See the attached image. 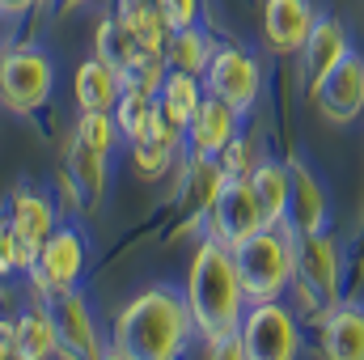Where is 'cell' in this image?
Listing matches in <instances>:
<instances>
[{
  "label": "cell",
  "instance_id": "6da1fadb",
  "mask_svg": "<svg viewBox=\"0 0 364 360\" xmlns=\"http://www.w3.org/2000/svg\"><path fill=\"white\" fill-rule=\"evenodd\" d=\"M186 309L195 322V335L212 348L220 339H233L242 331L246 318V292L237 280L233 250L225 242H216L212 233L195 246L191 268H186Z\"/></svg>",
  "mask_w": 364,
  "mask_h": 360
},
{
  "label": "cell",
  "instance_id": "7a4b0ae2",
  "mask_svg": "<svg viewBox=\"0 0 364 360\" xmlns=\"http://www.w3.org/2000/svg\"><path fill=\"white\" fill-rule=\"evenodd\" d=\"M191 339L195 322L186 297L166 284L136 292L114 318V348L132 360H182Z\"/></svg>",
  "mask_w": 364,
  "mask_h": 360
},
{
  "label": "cell",
  "instance_id": "3957f363",
  "mask_svg": "<svg viewBox=\"0 0 364 360\" xmlns=\"http://www.w3.org/2000/svg\"><path fill=\"white\" fill-rule=\"evenodd\" d=\"M237 280L246 301H279L292 288V263H296V246H292V229L288 225H267L259 229L250 242H242L233 250Z\"/></svg>",
  "mask_w": 364,
  "mask_h": 360
},
{
  "label": "cell",
  "instance_id": "277c9868",
  "mask_svg": "<svg viewBox=\"0 0 364 360\" xmlns=\"http://www.w3.org/2000/svg\"><path fill=\"white\" fill-rule=\"evenodd\" d=\"M296 246V263H292V292L301 297L305 309L322 314L335 301H343V263H339V246L326 233H292Z\"/></svg>",
  "mask_w": 364,
  "mask_h": 360
},
{
  "label": "cell",
  "instance_id": "5b68a950",
  "mask_svg": "<svg viewBox=\"0 0 364 360\" xmlns=\"http://www.w3.org/2000/svg\"><path fill=\"white\" fill-rule=\"evenodd\" d=\"M55 90V64L34 51V47H17L0 55V106L13 115H30L38 106H47V97Z\"/></svg>",
  "mask_w": 364,
  "mask_h": 360
},
{
  "label": "cell",
  "instance_id": "8992f818",
  "mask_svg": "<svg viewBox=\"0 0 364 360\" xmlns=\"http://www.w3.org/2000/svg\"><path fill=\"white\" fill-rule=\"evenodd\" d=\"M242 348L250 360H296L301 356V327L288 305L279 301H250L242 318Z\"/></svg>",
  "mask_w": 364,
  "mask_h": 360
},
{
  "label": "cell",
  "instance_id": "52a82bcc",
  "mask_svg": "<svg viewBox=\"0 0 364 360\" xmlns=\"http://www.w3.org/2000/svg\"><path fill=\"white\" fill-rule=\"evenodd\" d=\"M43 309L55 327V352L64 360H102V335L93 327V314L77 288L43 292Z\"/></svg>",
  "mask_w": 364,
  "mask_h": 360
},
{
  "label": "cell",
  "instance_id": "ba28073f",
  "mask_svg": "<svg viewBox=\"0 0 364 360\" xmlns=\"http://www.w3.org/2000/svg\"><path fill=\"white\" fill-rule=\"evenodd\" d=\"M208 225H212V238L225 242L229 250H237V246L250 242L259 229H267L263 203H259L250 179H229L225 182V191H220L216 203L208 208Z\"/></svg>",
  "mask_w": 364,
  "mask_h": 360
},
{
  "label": "cell",
  "instance_id": "9c48e42d",
  "mask_svg": "<svg viewBox=\"0 0 364 360\" xmlns=\"http://www.w3.org/2000/svg\"><path fill=\"white\" fill-rule=\"evenodd\" d=\"M203 85H208L212 97H220V102H229L233 110L246 115V110H255V102L263 93V68L242 47H216V55L203 73Z\"/></svg>",
  "mask_w": 364,
  "mask_h": 360
},
{
  "label": "cell",
  "instance_id": "30bf717a",
  "mask_svg": "<svg viewBox=\"0 0 364 360\" xmlns=\"http://www.w3.org/2000/svg\"><path fill=\"white\" fill-rule=\"evenodd\" d=\"M309 97H314V106H318V115H322L326 123H335V127L356 123L364 115V60L356 51H348V55L322 77V85L309 93Z\"/></svg>",
  "mask_w": 364,
  "mask_h": 360
},
{
  "label": "cell",
  "instance_id": "8fae6325",
  "mask_svg": "<svg viewBox=\"0 0 364 360\" xmlns=\"http://www.w3.org/2000/svg\"><path fill=\"white\" fill-rule=\"evenodd\" d=\"M38 292H60V288H77L85 275V242L73 225H55V233L43 242L38 263L30 268Z\"/></svg>",
  "mask_w": 364,
  "mask_h": 360
},
{
  "label": "cell",
  "instance_id": "7c38bea8",
  "mask_svg": "<svg viewBox=\"0 0 364 360\" xmlns=\"http://www.w3.org/2000/svg\"><path fill=\"white\" fill-rule=\"evenodd\" d=\"M9 229H13V238H17V246H21V268L30 271L38 263L43 242L55 233V208H51V199H47L43 191H30V186L13 191Z\"/></svg>",
  "mask_w": 364,
  "mask_h": 360
},
{
  "label": "cell",
  "instance_id": "4fadbf2b",
  "mask_svg": "<svg viewBox=\"0 0 364 360\" xmlns=\"http://www.w3.org/2000/svg\"><path fill=\"white\" fill-rule=\"evenodd\" d=\"M288 179H292V191H288V229L301 238V233H326L331 225V203H326V191L322 182L314 179V170L305 162H288Z\"/></svg>",
  "mask_w": 364,
  "mask_h": 360
},
{
  "label": "cell",
  "instance_id": "5bb4252c",
  "mask_svg": "<svg viewBox=\"0 0 364 360\" xmlns=\"http://www.w3.org/2000/svg\"><path fill=\"white\" fill-rule=\"evenodd\" d=\"M314 21L318 13L309 0H267L263 4V38L275 55H301Z\"/></svg>",
  "mask_w": 364,
  "mask_h": 360
},
{
  "label": "cell",
  "instance_id": "9a60e30c",
  "mask_svg": "<svg viewBox=\"0 0 364 360\" xmlns=\"http://www.w3.org/2000/svg\"><path fill=\"white\" fill-rule=\"evenodd\" d=\"M352 51V38L343 30V21L335 17H318L314 30H309V43L301 47V90L314 93L322 85V77Z\"/></svg>",
  "mask_w": 364,
  "mask_h": 360
},
{
  "label": "cell",
  "instance_id": "2e32d148",
  "mask_svg": "<svg viewBox=\"0 0 364 360\" xmlns=\"http://www.w3.org/2000/svg\"><path fill=\"white\" fill-rule=\"evenodd\" d=\"M322 360H364V305L335 301L318 318Z\"/></svg>",
  "mask_w": 364,
  "mask_h": 360
},
{
  "label": "cell",
  "instance_id": "e0dca14e",
  "mask_svg": "<svg viewBox=\"0 0 364 360\" xmlns=\"http://www.w3.org/2000/svg\"><path fill=\"white\" fill-rule=\"evenodd\" d=\"M242 136V110H233L229 102L203 93V106L199 115L191 119L186 127V140H191V157H220L229 140Z\"/></svg>",
  "mask_w": 364,
  "mask_h": 360
},
{
  "label": "cell",
  "instance_id": "ac0fdd59",
  "mask_svg": "<svg viewBox=\"0 0 364 360\" xmlns=\"http://www.w3.org/2000/svg\"><path fill=\"white\" fill-rule=\"evenodd\" d=\"M178 144H182V132L174 123H166V115L157 110L153 123L144 127L140 140H132V166H136V179L144 182H157L166 179L178 162Z\"/></svg>",
  "mask_w": 364,
  "mask_h": 360
},
{
  "label": "cell",
  "instance_id": "d6986e66",
  "mask_svg": "<svg viewBox=\"0 0 364 360\" xmlns=\"http://www.w3.org/2000/svg\"><path fill=\"white\" fill-rule=\"evenodd\" d=\"M64 182L73 186V195H77L81 208H97L102 195H106V182H110V174H106V153H97L81 136H73L68 140V153H64Z\"/></svg>",
  "mask_w": 364,
  "mask_h": 360
},
{
  "label": "cell",
  "instance_id": "ffe728a7",
  "mask_svg": "<svg viewBox=\"0 0 364 360\" xmlns=\"http://www.w3.org/2000/svg\"><path fill=\"white\" fill-rule=\"evenodd\" d=\"M73 93H77V106H81V110L114 115V106H119V97H123V81H119V73H114L106 60L90 55V60L77 68V77H73Z\"/></svg>",
  "mask_w": 364,
  "mask_h": 360
},
{
  "label": "cell",
  "instance_id": "44dd1931",
  "mask_svg": "<svg viewBox=\"0 0 364 360\" xmlns=\"http://www.w3.org/2000/svg\"><path fill=\"white\" fill-rule=\"evenodd\" d=\"M140 47L149 51H161L166 55V43H170V26L157 9V0H114V13H110Z\"/></svg>",
  "mask_w": 364,
  "mask_h": 360
},
{
  "label": "cell",
  "instance_id": "7402d4cb",
  "mask_svg": "<svg viewBox=\"0 0 364 360\" xmlns=\"http://www.w3.org/2000/svg\"><path fill=\"white\" fill-rule=\"evenodd\" d=\"M199 81H203V77H191V73L170 68L166 81H161V90H157V110L166 115V123L178 127L182 136H186L191 119H195L199 106H203V85H199Z\"/></svg>",
  "mask_w": 364,
  "mask_h": 360
},
{
  "label": "cell",
  "instance_id": "603a6c76",
  "mask_svg": "<svg viewBox=\"0 0 364 360\" xmlns=\"http://www.w3.org/2000/svg\"><path fill=\"white\" fill-rule=\"evenodd\" d=\"M259 203H263V216L267 225H284L288 221V191H292V179H288V162H275V157H259L255 170L246 174Z\"/></svg>",
  "mask_w": 364,
  "mask_h": 360
},
{
  "label": "cell",
  "instance_id": "cb8c5ba5",
  "mask_svg": "<svg viewBox=\"0 0 364 360\" xmlns=\"http://www.w3.org/2000/svg\"><path fill=\"white\" fill-rule=\"evenodd\" d=\"M212 55H216V43H212L208 30H195V26L170 30V43H166V64L170 68L191 73V77H203L208 64H212Z\"/></svg>",
  "mask_w": 364,
  "mask_h": 360
},
{
  "label": "cell",
  "instance_id": "d4e9b609",
  "mask_svg": "<svg viewBox=\"0 0 364 360\" xmlns=\"http://www.w3.org/2000/svg\"><path fill=\"white\" fill-rule=\"evenodd\" d=\"M13 339L21 360H51L55 356V327L47 318V309H26L13 322Z\"/></svg>",
  "mask_w": 364,
  "mask_h": 360
},
{
  "label": "cell",
  "instance_id": "484cf974",
  "mask_svg": "<svg viewBox=\"0 0 364 360\" xmlns=\"http://www.w3.org/2000/svg\"><path fill=\"white\" fill-rule=\"evenodd\" d=\"M153 115H157V97L140 93V90H123L119 106H114V123H119V132H123L127 144L144 136V127L153 123Z\"/></svg>",
  "mask_w": 364,
  "mask_h": 360
},
{
  "label": "cell",
  "instance_id": "4316f807",
  "mask_svg": "<svg viewBox=\"0 0 364 360\" xmlns=\"http://www.w3.org/2000/svg\"><path fill=\"white\" fill-rule=\"evenodd\" d=\"M73 136H81L90 149L97 153H114L119 149V140H123V132H119V123H114V115H102V110H81V119H77V132Z\"/></svg>",
  "mask_w": 364,
  "mask_h": 360
},
{
  "label": "cell",
  "instance_id": "83f0119b",
  "mask_svg": "<svg viewBox=\"0 0 364 360\" xmlns=\"http://www.w3.org/2000/svg\"><path fill=\"white\" fill-rule=\"evenodd\" d=\"M216 162H220V170H225L229 179H246V174L255 170V162H259V157H255V144H250L246 136H237V140H229V144H225V153H220Z\"/></svg>",
  "mask_w": 364,
  "mask_h": 360
},
{
  "label": "cell",
  "instance_id": "f1b7e54d",
  "mask_svg": "<svg viewBox=\"0 0 364 360\" xmlns=\"http://www.w3.org/2000/svg\"><path fill=\"white\" fill-rule=\"evenodd\" d=\"M157 9H161L170 30H186L199 21V0H157Z\"/></svg>",
  "mask_w": 364,
  "mask_h": 360
},
{
  "label": "cell",
  "instance_id": "f546056e",
  "mask_svg": "<svg viewBox=\"0 0 364 360\" xmlns=\"http://www.w3.org/2000/svg\"><path fill=\"white\" fill-rule=\"evenodd\" d=\"M13 271H26L21 268V246H17L9 221H0V280H9Z\"/></svg>",
  "mask_w": 364,
  "mask_h": 360
},
{
  "label": "cell",
  "instance_id": "4dcf8cb0",
  "mask_svg": "<svg viewBox=\"0 0 364 360\" xmlns=\"http://www.w3.org/2000/svg\"><path fill=\"white\" fill-rule=\"evenodd\" d=\"M208 360H250V356H246V348H242V335H233V339L212 344V348H208Z\"/></svg>",
  "mask_w": 364,
  "mask_h": 360
},
{
  "label": "cell",
  "instance_id": "1f68e13d",
  "mask_svg": "<svg viewBox=\"0 0 364 360\" xmlns=\"http://www.w3.org/2000/svg\"><path fill=\"white\" fill-rule=\"evenodd\" d=\"M34 4H51V0H0V13H4V17H21V13H30Z\"/></svg>",
  "mask_w": 364,
  "mask_h": 360
},
{
  "label": "cell",
  "instance_id": "d6a6232c",
  "mask_svg": "<svg viewBox=\"0 0 364 360\" xmlns=\"http://www.w3.org/2000/svg\"><path fill=\"white\" fill-rule=\"evenodd\" d=\"M102 360H132V356H123L119 348H110V352H102Z\"/></svg>",
  "mask_w": 364,
  "mask_h": 360
},
{
  "label": "cell",
  "instance_id": "836d02e7",
  "mask_svg": "<svg viewBox=\"0 0 364 360\" xmlns=\"http://www.w3.org/2000/svg\"><path fill=\"white\" fill-rule=\"evenodd\" d=\"M64 9H81V4H90V0H60Z\"/></svg>",
  "mask_w": 364,
  "mask_h": 360
}]
</instances>
